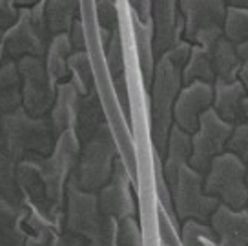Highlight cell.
I'll use <instances>...</instances> for the list:
<instances>
[{"instance_id": "1", "label": "cell", "mask_w": 248, "mask_h": 246, "mask_svg": "<svg viewBox=\"0 0 248 246\" xmlns=\"http://www.w3.org/2000/svg\"><path fill=\"white\" fill-rule=\"evenodd\" d=\"M190 42L181 40L155 61L150 90V140L163 159L166 140L173 126V104L183 88V68L190 53Z\"/></svg>"}, {"instance_id": "2", "label": "cell", "mask_w": 248, "mask_h": 246, "mask_svg": "<svg viewBox=\"0 0 248 246\" xmlns=\"http://www.w3.org/2000/svg\"><path fill=\"white\" fill-rule=\"evenodd\" d=\"M55 138L47 117H31L24 108L0 115V150L16 162L51 154Z\"/></svg>"}, {"instance_id": "3", "label": "cell", "mask_w": 248, "mask_h": 246, "mask_svg": "<svg viewBox=\"0 0 248 246\" xmlns=\"http://www.w3.org/2000/svg\"><path fill=\"white\" fill-rule=\"evenodd\" d=\"M119 157V146L108 123H104L92 137L80 142V152L71 181L84 192H99L111 177Z\"/></svg>"}, {"instance_id": "4", "label": "cell", "mask_w": 248, "mask_h": 246, "mask_svg": "<svg viewBox=\"0 0 248 246\" xmlns=\"http://www.w3.org/2000/svg\"><path fill=\"white\" fill-rule=\"evenodd\" d=\"M204 192L216 197L219 204L241 210L248 204L247 162L232 152H223L210 162L206 173L202 175Z\"/></svg>"}, {"instance_id": "5", "label": "cell", "mask_w": 248, "mask_h": 246, "mask_svg": "<svg viewBox=\"0 0 248 246\" xmlns=\"http://www.w3.org/2000/svg\"><path fill=\"white\" fill-rule=\"evenodd\" d=\"M183 15V40L208 49L225 35L226 8L223 0H179Z\"/></svg>"}, {"instance_id": "6", "label": "cell", "mask_w": 248, "mask_h": 246, "mask_svg": "<svg viewBox=\"0 0 248 246\" xmlns=\"http://www.w3.org/2000/svg\"><path fill=\"white\" fill-rule=\"evenodd\" d=\"M171 200L179 223L188 219L208 223L212 214L219 206V200L204 192L202 173L195 171L190 164H185L179 169L177 179L171 186Z\"/></svg>"}, {"instance_id": "7", "label": "cell", "mask_w": 248, "mask_h": 246, "mask_svg": "<svg viewBox=\"0 0 248 246\" xmlns=\"http://www.w3.org/2000/svg\"><path fill=\"white\" fill-rule=\"evenodd\" d=\"M232 124L223 121L214 111V108H208L206 111H202V115L199 117L197 130L190 135L192 154H190L188 164L195 171L204 175L210 162L214 161L217 155L226 152V142L232 135Z\"/></svg>"}, {"instance_id": "8", "label": "cell", "mask_w": 248, "mask_h": 246, "mask_svg": "<svg viewBox=\"0 0 248 246\" xmlns=\"http://www.w3.org/2000/svg\"><path fill=\"white\" fill-rule=\"evenodd\" d=\"M22 84V108L31 117H47L57 95V82L49 77L44 59L22 57L16 62Z\"/></svg>"}, {"instance_id": "9", "label": "cell", "mask_w": 248, "mask_h": 246, "mask_svg": "<svg viewBox=\"0 0 248 246\" xmlns=\"http://www.w3.org/2000/svg\"><path fill=\"white\" fill-rule=\"evenodd\" d=\"M104 215L101 214L97 193L80 190L73 181L66 184L64 195V217H62V230L88 241L101 230Z\"/></svg>"}, {"instance_id": "10", "label": "cell", "mask_w": 248, "mask_h": 246, "mask_svg": "<svg viewBox=\"0 0 248 246\" xmlns=\"http://www.w3.org/2000/svg\"><path fill=\"white\" fill-rule=\"evenodd\" d=\"M132 186L137 188V183L133 181L130 169L119 155L113 164L109 181L97 192V200L102 215L111 217L117 223L126 217L137 215V202L132 193Z\"/></svg>"}, {"instance_id": "11", "label": "cell", "mask_w": 248, "mask_h": 246, "mask_svg": "<svg viewBox=\"0 0 248 246\" xmlns=\"http://www.w3.org/2000/svg\"><path fill=\"white\" fill-rule=\"evenodd\" d=\"M49 40L35 30L30 8H20L16 22L4 30V61L18 62L22 57L44 59Z\"/></svg>"}, {"instance_id": "12", "label": "cell", "mask_w": 248, "mask_h": 246, "mask_svg": "<svg viewBox=\"0 0 248 246\" xmlns=\"http://www.w3.org/2000/svg\"><path fill=\"white\" fill-rule=\"evenodd\" d=\"M214 84L195 80L181 88L175 104H173V124L186 133H194L199 124L202 111L212 108Z\"/></svg>"}, {"instance_id": "13", "label": "cell", "mask_w": 248, "mask_h": 246, "mask_svg": "<svg viewBox=\"0 0 248 246\" xmlns=\"http://www.w3.org/2000/svg\"><path fill=\"white\" fill-rule=\"evenodd\" d=\"M150 18L154 26V47L157 57L183 40V15L179 0H150Z\"/></svg>"}, {"instance_id": "14", "label": "cell", "mask_w": 248, "mask_h": 246, "mask_svg": "<svg viewBox=\"0 0 248 246\" xmlns=\"http://www.w3.org/2000/svg\"><path fill=\"white\" fill-rule=\"evenodd\" d=\"M216 246H248V210H232L219 204L210 217Z\"/></svg>"}, {"instance_id": "15", "label": "cell", "mask_w": 248, "mask_h": 246, "mask_svg": "<svg viewBox=\"0 0 248 246\" xmlns=\"http://www.w3.org/2000/svg\"><path fill=\"white\" fill-rule=\"evenodd\" d=\"M104 64L108 71L109 82L117 97V102L123 109L124 117L132 119V99H130V86H128V75H126V61H124V47L121 39V30L115 31L109 37L106 49H104Z\"/></svg>"}, {"instance_id": "16", "label": "cell", "mask_w": 248, "mask_h": 246, "mask_svg": "<svg viewBox=\"0 0 248 246\" xmlns=\"http://www.w3.org/2000/svg\"><path fill=\"white\" fill-rule=\"evenodd\" d=\"M248 93L239 78L235 80H214V99L212 108L223 121L232 126L245 119V100Z\"/></svg>"}, {"instance_id": "17", "label": "cell", "mask_w": 248, "mask_h": 246, "mask_svg": "<svg viewBox=\"0 0 248 246\" xmlns=\"http://www.w3.org/2000/svg\"><path fill=\"white\" fill-rule=\"evenodd\" d=\"M78 99H80V93L77 92V88L73 86L70 78L57 84V95H55L53 106L47 113L55 137H59L64 131L73 130Z\"/></svg>"}, {"instance_id": "18", "label": "cell", "mask_w": 248, "mask_h": 246, "mask_svg": "<svg viewBox=\"0 0 248 246\" xmlns=\"http://www.w3.org/2000/svg\"><path fill=\"white\" fill-rule=\"evenodd\" d=\"M192 154V140H190V133L183 131L179 126H171L170 133H168V140H166V150L163 155V173L168 186H173L175 179L179 175V169L185 164H188Z\"/></svg>"}, {"instance_id": "19", "label": "cell", "mask_w": 248, "mask_h": 246, "mask_svg": "<svg viewBox=\"0 0 248 246\" xmlns=\"http://www.w3.org/2000/svg\"><path fill=\"white\" fill-rule=\"evenodd\" d=\"M132 18V30H133V39H135V47H137V61H139V69L144 86H150L152 82V75H154L155 61H157V55H155L154 47V26L152 20H144L140 18L137 13H130Z\"/></svg>"}, {"instance_id": "20", "label": "cell", "mask_w": 248, "mask_h": 246, "mask_svg": "<svg viewBox=\"0 0 248 246\" xmlns=\"http://www.w3.org/2000/svg\"><path fill=\"white\" fill-rule=\"evenodd\" d=\"M106 123V115H104V108L99 99V95L93 88L90 93L80 95L77 106V115H75V124H73V131L80 142H84L92 137L95 131Z\"/></svg>"}, {"instance_id": "21", "label": "cell", "mask_w": 248, "mask_h": 246, "mask_svg": "<svg viewBox=\"0 0 248 246\" xmlns=\"http://www.w3.org/2000/svg\"><path fill=\"white\" fill-rule=\"evenodd\" d=\"M26 215L28 208L15 206L0 197V246H24L28 237Z\"/></svg>"}, {"instance_id": "22", "label": "cell", "mask_w": 248, "mask_h": 246, "mask_svg": "<svg viewBox=\"0 0 248 246\" xmlns=\"http://www.w3.org/2000/svg\"><path fill=\"white\" fill-rule=\"evenodd\" d=\"M210 59H212V66H214V73H216V80H235L237 73H239V53H237V46L232 40H228L223 35L208 47Z\"/></svg>"}, {"instance_id": "23", "label": "cell", "mask_w": 248, "mask_h": 246, "mask_svg": "<svg viewBox=\"0 0 248 246\" xmlns=\"http://www.w3.org/2000/svg\"><path fill=\"white\" fill-rule=\"evenodd\" d=\"M22 108V84L15 61L0 64V115Z\"/></svg>"}, {"instance_id": "24", "label": "cell", "mask_w": 248, "mask_h": 246, "mask_svg": "<svg viewBox=\"0 0 248 246\" xmlns=\"http://www.w3.org/2000/svg\"><path fill=\"white\" fill-rule=\"evenodd\" d=\"M73 53L68 40V33H59L53 35L49 44H47L46 55H44V64L49 73V77L55 82H64L70 78V69H68V59Z\"/></svg>"}, {"instance_id": "25", "label": "cell", "mask_w": 248, "mask_h": 246, "mask_svg": "<svg viewBox=\"0 0 248 246\" xmlns=\"http://www.w3.org/2000/svg\"><path fill=\"white\" fill-rule=\"evenodd\" d=\"M44 13L51 37L66 33L73 20L80 18V0H46Z\"/></svg>"}, {"instance_id": "26", "label": "cell", "mask_w": 248, "mask_h": 246, "mask_svg": "<svg viewBox=\"0 0 248 246\" xmlns=\"http://www.w3.org/2000/svg\"><path fill=\"white\" fill-rule=\"evenodd\" d=\"M195 80L212 82V84L216 80L210 51L206 47L199 46V44L190 46V53H188V59H186L185 68H183V86L195 82Z\"/></svg>"}, {"instance_id": "27", "label": "cell", "mask_w": 248, "mask_h": 246, "mask_svg": "<svg viewBox=\"0 0 248 246\" xmlns=\"http://www.w3.org/2000/svg\"><path fill=\"white\" fill-rule=\"evenodd\" d=\"M68 69H70V80L77 88L80 95L90 93L95 88V73H93V61L88 51L71 53L68 59Z\"/></svg>"}, {"instance_id": "28", "label": "cell", "mask_w": 248, "mask_h": 246, "mask_svg": "<svg viewBox=\"0 0 248 246\" xmlns=\"http://www.w3.org/2000/svg\"><path fill=\"white\" fill-rule=\"evenodd\" d=\"M214 243H216V237L208 223H201L194 219L181 223L179 246H210Z\"/></svg>"}, {"instance_id": "29", "label": "cell", "mask_w": 248, "mask_h": 246, "mask_svg": "<svg viewBox=\"0 0 248 246\" xmlns=\"http://www.w3.org/2000/svg\"><path fill=\"white\" fill-rule=\"evenodd\" d=\"M225 37L237 46L248 42V9L228 8L225 20Z\"/></svg>"}, {"instance_id": "30", "label": "cell", "mask_w": 248, "mask_h": 246, "mask_svg": "<svg viewBox=\"0 0 248 246\" xmlns=\"http://www.w3.org/2000/svg\"><path fill=\"white\" fill-rule=\"evenodd\" d=\"M226 152H232L241 161L248 162V97L245 100V119L233 126L232 135L226 142Z\"/></svg>"}, {"instance_id": "31", "label": "cell", "mask_w": 248, "mask_h": 246, "mask_svg": "<svg viewBox=\"0 0 248 246\" xmlns=\"http://www.w3.org/2000/svg\"><path fill=\"white\" fill-rule=\"evenodd\" d=\"M117 243L119 246H144V231L137 217H126L117 223Z\"/></svg>"}, {"instance_id": "32", "label": "cell", "mask_w": 248, "mask_h": 246, "mask_svg": "<svg viewBox=\"0 0 248 246\" xmlns=\"http://www.w3.org/2000/svg\"><path fill=\"white\" fill-rule=\"evenodd\" d=\"M95 18L97 26L108 33L119 31V8L115 0H95Z\"/></svg>"}, {"instance_id": "33", "label": "cell", "mask_w": 248, "mask_h": 246, "mask_svg": "<svg viewBox=\"0 0 248 246\" xmlns=\"http://www.w3.org/2000/svg\"><path fill=\"white\" fill-rule=\"evenodd\" d=\"M84 246H119L117 243V221L111 217H104L101 230L92 239L84 241Z\"/></svg>"}, {"instance_id": "34", "label": "cell", "mask_w": 248, "mask_h": 246, "mask_svg": "<svg viewBox=\"0 0 248 246\" xmlns=\"http://www.w3.org/2000/svg\"><path fill=\"white\" fill-rule=\"evenodd\" d=\"M68 33V40H70V46L73 53L78 51H88V30H86V24L82 20V16L73 20V24L70 26Z\"/></svg>"}, {"instance_id": "35", "label": "cell", "mask_w": 248, "mask_h": 246, "mask_svg": "<svg viewBox=\"0 0 248 246\" xmlns=\"http://www.w3.org/2000/svg\"><path fill=\"white\" fill-rule=\"evenodd\" d=\"M20 9L15 6L13 0H0V30H8L18 18Z\"/></svg>"}, {"instance_id": "36", "label": "cell", "mask_w": 248, "mask_h": 246, "mask_svg": "<svg viewBox=\"0 0 248 246\" xmlns=\"http://www.w3.org/2000/svg\"><path fill=\"white\" fill-rule=\"evenodd\" d=\"M237 53H239V61H241L237 78L241 80V84L245 86V90L248 93V42L237 44Z\"/></svg>"}, {"instance_id": "37", "label": "cell", "mask_w": 248, "mask_h": 246, "mask_svg": "<svg viewBox=\"0 0 248 246\" xmlns=\"http://www.w3.org/2000/svg\"><path fill=\"white\" fill-rule=\"evenodd\" d=\"M51 246H84V241L62 230L61 233H57V235L53 237Z\"/></svg>"}, {"instance_id": "38", "label": "cell", "mask_w": 248, "mask_h": 246, "mask_svg": "<svg viewBox=\"0 0 248 246\" xmlns=\"http://www.w3.org/2000/svg\"><path fill=\"white\" fill-rule=\"evenodd\" d=\"M128 4H130V9L133 13H137L140 18L152 20L150 18V0H128Z\"/></svg>"}, {"instance_id": "39", "label": "cell", "mask_w": 248, "mask_h": 246, "mask_svg": "<svg viewBox=\"0 0 248 246\" xmlns=\"http://www.w3.org/2000/svg\"><path fill=\"white\" fill-rule=\"evenodd\" d=\"M226 8H235V9H248V0H223Z\"/></svg>"}, {"instance_id": "40", "label": "cell", "mask_w": 248, "mask_h": 246, "mask_svg": "<svg viewBox=\"0 0 248 246\" xmlns=\"http://www.w3.org/2000/svg\"><path fill=\"white\" fill-rule=\"evenodd\" d=\"M13 2H15L16 8L20 9V8H31V6H35L39 0H13Z\"/></svg>"}, {"instance_id": "41", "label": "cell", "mask_w": 248, "mask_h": 246, "mask_svg": "<svg viewBox=\"0 0 248 246\" xmlns=\"http://www.w3.org/2000/svg\"><path fill=\"white\" fill-rule=\"evenodd\" d=\"M4 61V30H0V64Z\"/></svg>"}, {"instance_id": "42", "label": "cell", "mask_w": 248, "mask_h": 246, "mask_svg": "<svg viewBox=\"0 0 248 246\" xmlns=\"http://www.w3.org/2000/svg\"><path fill=\"white\" fill-rule=\"evenodd\" d=\"M247 184H248V162H247ZM247 210H248V204H247Z\"/></svg>"}]
</instances>
